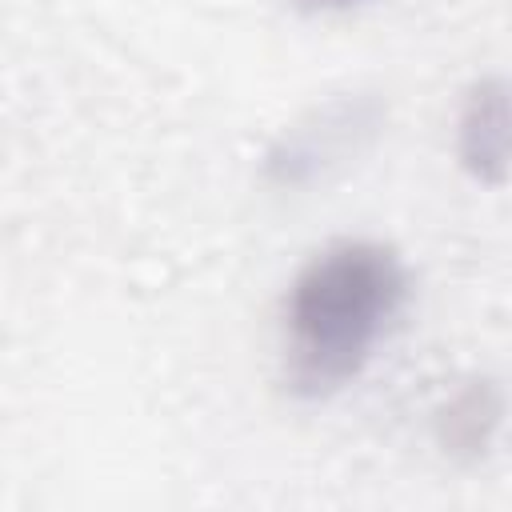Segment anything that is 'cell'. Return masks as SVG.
<instances>
[{"instance_id":"6da1fadb","label":"cell","mask_w":512,"mask_h":512,"mask_svg":"<svg viewBox=\"0 0 512 512\" xmlns=\"http://www.w3.org/2000/svg\"><path fill=\"white\" fill-rule=\"evenodd\" d=\"M412 296L400 252L348 236L300 264L284 296V380L304 400L352 384L388 340Z\"/></svg>"},{"instance_id":"7a4b0ae2","label":"cell","mask_w":512,"mask_h":512,"mask_svg":"<svg viewBox=\"0 0 512 512\" xmlns=\"http://www.w3.org/2000/svg\"><path fill=\"white\" fill-rule=\"evenodd\" d=\"M384 128V104L372 92H344L296 124H288L264 152V180L276 188H308L332 168L356 160Z\"/></svg>"},{"instance_id":"3957f363","label":"cell","mask_w":512,"mask_h":512,"mask_svg":"<svg viewBox=\"0 0 512 512\" xmlns=\"http://www.w3.org/2000/svg\"><path fill=\"white\" fill-rule=\"evenodd\" d=\"M456 148L460 164L484 180H504V152H508V88L500 76H484L472 84L460 120H456Z\"/></svg>"},{"instance_id":"277c9868","label":"cell","mask_w":512,"mask_h":512,"mask_svg":"<svg viewBox=\"0 0 512 512\" xmlns=\"http://www.w3.org/2000/svg\"><path fill=\"white\" fill-rule=\"evenodd\" d=\"M504 420V392L496 380L480 376L472 384H464L456 396H448V404H440L436 412V440L448 456L460 460H480Z\"/></svg>"},{"instance_id":"5b68a950","label":"cell","mask_w":512,"mask_h":512,"mask_svg":"<svg viewBox=\"0 0 512 512\" xmlns=\"http://www.w3.org/2000/svg\"><path fill=\"white\" fill-rule=\"evenodd\" d=\"M312 4H324V8H344V4H356V0H312Z\"/></svg>"}]
</instances>
